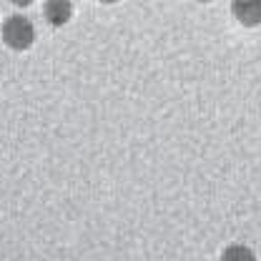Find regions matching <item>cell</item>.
<instances>
[{
	"mask_svg": "<svg viewBox=\"0 0 261 261\" xmlns=\"http://www.w3.org/2000/svg\"><path fill=\"white\" fill-rule=\"evenodd\" d=\"M3 40L13 50H28L35 43V25L23 15H10L3 23Z\"/></svg>",
	"mask_w": 261,
	"mask_h": 261,
	"instance_id": "obj_1",
	"label": "cell"
},
{
	"mask_svg": "<svg viewBox=\"0 0 261 261\" xmlns=\"http://www.w3.org/2000/svg\"><path fill=\"white\" fill-rule=\"evenodd\" d=\"M231 13L246 28L261 25V0H239V3L231 5Z\"/></svg>",
	"mask_w": 261,
	"mask_h": 261,
	"instance_id": "obj_2",
	"label": "cell"
},
{
	"mask_svg": "<svg viewBox=\"0 0 261 261\" xmlns=\"http://www.w3.org/2000/svg\"><path fill=\"white\" fill-rule=\"evenodd\" d=\"M43 15H45L48 25L61 28L73 18V3H68V0H48L43 5Z\"/></svg>",
	"mask_w": 261,
	"mask_h": 261,
	"instance_id": "obj_3",
	"label": "cell"
},
{
	"mask_svg": "<svg viewBox=\"0 0 261 261\" xmlns=\"http://www.w3.org/2000/svg\"><path fill=\"white\" fill-rule=\"evenodd\" d=\"M221 261H256V254L246 244H231V246L224 249Z\"/></svg>",
	"mask_w": 261,
	"mask_h": 261,
	"instance_id": "obj_4",
	"label": "cell"
}]
</instances>
